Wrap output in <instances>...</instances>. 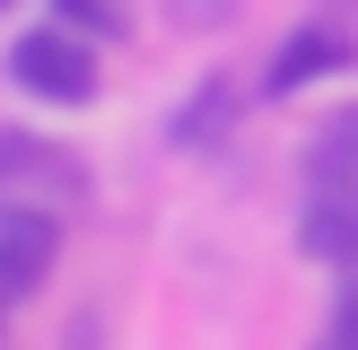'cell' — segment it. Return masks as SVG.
Wrapping results in <instances>:
<instances>
[{
    "instance_id": "cell-8",
    "label": "cell",
    "mask_w": 358,
    "mask_h": 350,
    "mask_svg": "<svg viewBox=\"0 0 358 350\" xmlns=\"http://www.w3.org/2000/svg\"><path fill=\"white\" fill-rule=\"evenodd\" d=\"M52 18H62V27H79L87 44H105V35H131V0H52Z\"/></svg>"
},
{
    "instance_id": "cell-6",
    "label": "cell",
    "mask_w": 358,
    "mask_h": 350,
    "mask_svg": "<svg viewBox=\"0 0 358 350\" xmlns=\"http://www.w3.org/2000/svg\"><path fill=\"white\" fill-rule=\"evenodd\" d=\"M306 175L315 184H358V105H341L306 132Z\"/></svg>"
},
{
    "instance_id": "cell-10",
    "label": "cell",
    "mask_w": 358,
    "mask_h": 350,
    "mask_svg": "<svg viewBox=\"0 0 358 350\" xmlns=\"http://www.w3.org/2000/svg\"><path fill=\"white\" fill-rule=\"evenodd\" d=\"M341 342H358V289L341 298Z\"/></svg>"
},
{
    "instance_id": "cell-2",
    "label": "cell",
    "mask_w": 358,
    "mask_h": 350,
    "mask_svg": "<svg viewBox=\"0 0 358 350\" xmlns=\"http://www.w3.org/2000/svg\"><path fill=\"white\" fill-rule=\"evenodd\" d=\"M62 262V219L44 202H0V298H35Z\"/></svg>"
},
{
    "instance_id": "cell-9",
    "label": "cell",
    "mask_w": 358,
    "mask_h": 350,
    "mask_svg": "<svg viewBox=\"0 0 358 350\" xmlns=\"http://www.w3.org/2000/svg\"><path fill=\"white\" fill-rule=\"evenodd\" d=\"M166 9H175V27H227L236 0H166Z\"/></svg>"
},
{
    "instance_id": "cell-11",
    "label": "cell",
    "mask_w": 358,
    "mask_h": 350,
    "mask_svg": "<svg viewBox=\"0 0 358 350\" xmlns=\"http://www.w3.org/2000/svg\"><path fill=\"white\" fill-rule=\"evenodd\" d=\"M332 350H358V342H341V332H332Z\"/></svg>"
},
{
    "instance_id": "cell-1",
    "label": "cell",
    "mask_w": 358,
    "mask_h": 350,
    "mask_svg": "<svg viewBox=\"0 0 358 350\" xmlns=\"http://www.w3.org/2000/svg\"><path fill=\"white\" fill-rule=\"evenodd\" d=\"M9 79L27 88V97H44V105H96V44H87L79 27H27L9 44Z\"/></svg>"
},
{
    "instance_id": "cell-5",
    "label": "cell",
    "mask_w": 358,
    "mask_h": 350,
    "mask_svg": "<svg viewBox=\"0 0 358 350\" xmlns=\"http://www.w3.org/2000/svg\"><path fill=\"white\" fill-rule=\"evenodd\" d=\"M297 254L324 272H358V184H315L297 210Z\"/></svg>"
},
{
    "instance_id": "cell-13",
    "label": "cell",
    "mask_w": 358,
    "mask_h": 350,
    "mask_svg": "<svg viewBox=\"0 0 358 350\" xmlns=\"http://www.w3.org/2000/svg\"><path fill=\"white\" fill-rule=\"evenodd\" d=\"M0 9H9V0H0Z\"/></svg>"
},
{
    "instance_id": "cell-12",
    "label": "cell",
    "mask_w": 358,
    "mask_h": 350,
    "mask_svg": "<svg viewBox=\"0 0 358 350\" xmlns=\"http://www.w3.org/2000/svg\"><path fill=\"white\" fill-rule=\"evenodd\" d=\"M0 324H9V298H0Z\"/></svg>"
},
{
    "instance_id": "cell-3",
    "label": "cell",
    "mask_w": 358,
    "mask_h": 350,
    "mask_svg": "<svg viewBox=\"0 0 358 350\" xmlns=\"http://www.w3.org/2000/svg\"><path fill=\"white\" fill-rule=\"evenodd\" d=\"M358 62V35L341 27V18H306V27H289L280 35V52H271V70H262V97H297V88H315V79H341V70Z\"/></svg>"
},
{
    "instance_id": "cell-4",
    "label": "cell",
    "mask_w": 358,
    "mask_h": 350,
    "mask_svg": "<svg viewBox=\"0 0 358 350\" xmlns=\"http://www.w3.org/2000/svg\"><path fill=\"white\" fill-rule=\"evenodd\" d=\"M79 202L87 192V175H79V158L70 149H52V140H35V132H0V202Z\"/></svg>"
},
{
    "instance_id": "cell-7",
    "label": "cell",
    "mask_w": 358,
    "mask_h": 350,
    "mask_svg": "<svg viewBox=\"0 0 358 350\" xmlns=\"http://www.w3.org/2000/svg\"><path fill=\"white\" fill-rule=\"evenodd\" d=\"M236 105H245L236 79H201V105H184V114H175V140H184V149H210V140L236 122Z\"/></svg>"
}]
</instances>
